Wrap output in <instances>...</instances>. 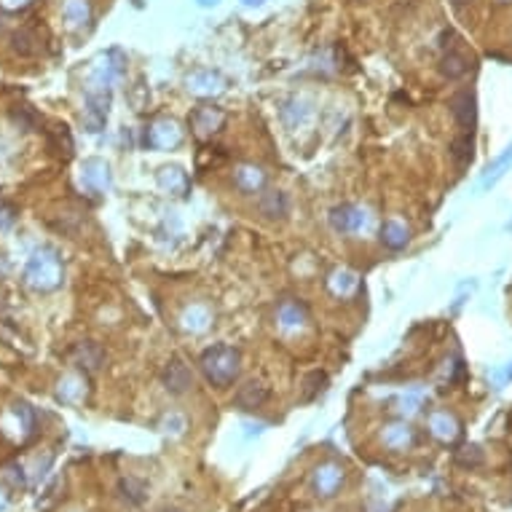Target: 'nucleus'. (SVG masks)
Returning a JSON list of instances; mask_svg holds the SVG:
<instances>
[{
  "label": "nucleus",
  "instance_id": "obj_1",
  "mask_svg": "<svg viewBox=\"0 0 512 512\" xmlns=\"http://www.w3.org/2000/svg\"><path fill=\"white\" fill-rule=\"evenodd\" d=\"M239 370H241L239 349L228 346V344H215V346H210L201 354V373L217 389L231 386L239 378Z\"/></svg>",
  "mask_w": 512,
  "mask_h": 512
},
{
  "label": "nucleus",
  "instance_id": "obj_2",
  "mask_svg": "<svg viewBox=\"0 0 512 512\" xmlns=\"http://www.w3.org/2000/svg\"><path fill=\"white\" fill-rule=\"evenodd\" d=\"M25 282L38 292H51L62 285V260L54 250L41 247L35 250L25 269Z\"/></svg>",
  "mask_w": 512,
  "mask_h": 512
},
{
  "label": "nucleus",
  "instance_id": "obj_3",
  "mask_svg": "<svg viewBox=\"0 0 512 512\" xmlns=\"http://www.w3.org/2000/svg\"><path fill=\"white\" fill-rule=\"evenodd\" d=\"M161 384L169 394H185L194 386V373L182 357H172L161 370Z\"/></svg>",
  "mask_w": 512,
  "mask_h": 512
},
{
  "label": "nucleus",
  "instance_id": "obj_4",
  "mask_svg": "<svg viewBox=\"0 0 512 512\" xmlns=\"http://www.w3.org/2000/svg\"><path fill=\"white\" fill-rule=\"evenodd\" d=\"M188 121H191V129H194L198 137H212L226 126V113L215 105H201L191 113V119Z\"/></svg>",
  "mask_w": 512,
  "mask_h": 512
},
{
  "label": "nucleus",
  "instance_id": "obj_5",
  "mask_svg": "<svg viewBox=\"0 0 512 512\" xmlns=\"http://www.w3.org/2000/svg\"><path fill=\"white\" fill-rule=\"evenodd\" d=\"M180 142H182V132L177 129V123L172 119L156 121L151 129L145 132V145H148V148L164 151V148H175V145H180Z\"/></svg>",
  "mask_w": 512,
  "mask_h": 512
},
{
  "label": "nucleus",
  "instance_id": "obj_6",
  "mask_svg": "<svg viewBox=\"0 0 512 512\" xmlns=\"http://www.w3.org/2000/svg\"><path fill=\"white\" fill-rule=\"evenodd\" d=\"M107 105H110V86L89 89V94H86V126H89V132H100V126L107 119Z\"/></svg>",
  "mask_w": 512,
  "mask_h": 512
},
{
  "label": "nucleus",
  "instance_id": "obj_7",
  "mask_svg": "<svg viewBox=\"0 0 512 512\" xmlns=\"http://www.w3.org/2000/svg\"><path fill=\"white\" fill-rule=\"evenodd\" d=\"M330 226L338 234H354L365 226V212L354 204H341V207L330 210Z\"/></svg>",
  "mask_w": 512,
  "mask_h": 512
},
{
  "label": "nucleus",
  "instance_id": "obj_8",
  "mask_svg": "<svg viewBox=\"0 0 512 512\" xmlns=\"http://www.w3.org/2000/svg\"><path fill=\"white\" fill-rule=\"evenodd\" d=\"M451 110L453 119L459 121V126L464 132H472L475 129V121H478V102H475V94L472 91H459L451 100Z\"/></svg>",
  "mask_w": 512,
  "mask_h": 512
},
{
  "label": "nucleus",
  "instance_id": "obj_9",
  "mask_svg": "<svg viewBox=\"0 0 512 512\" xmlns=\"http://www.w3.org/2000/svg\"><path fill=\"white\" fill-rule=\"evenodd\" d=\"M269 397H271L269 386H263L260 381H247L244 386H239L234 403H236L239 410H257V407H263L269 403Z\"/></svg>",
  "mask_w": 512,
  "mask_h": 512
},
{
  "label": "nucleus",
  "instance_id": "obj_10",
  "mask_svg": "<svg viewBox=\"0 0 512 512\" xmlns=\"http://www.w3.org/2000/svg\"><path fill=\"white\" fill-rule=\"evenodd\" d=\"M276 319H279V325L285 330H298V328H303L309 322V309L301 301H295V298H287V301L279 303Z\"/></svg>",
  "mask_w": 512,
  "mask_h": 512
},
{
  "label": "nucleus",
  "instance_id": "obj_11",
  "mask_svg": "<svg viewBox=\"0 0 512 512\" xmlns=\"http://www.w3.org/2000/svg\"><path fill=\"white\" fill-rule=\"evenodd\" d=\"M257 210L263 212L266 217H271V220H282L287 212H290V201H287V194L285 191H274V188H263V194L257 198Z\"/></svg>",
  "mask_w": 512,
  "mask_h": 512
},
{
  "label": "nucleus",
  "instance_id": "obj_12",
  "mask_svg": "<svg viewBox=\"0 0 512 512\" xmlns=\"http://www.w3.org/2000/svg\"><path fill=\"white\" fill-rule=\"evenodd\" d=\"M472 70V60H469L464 51L459 48H448L440 60V73L448 78V81H456V78H464Z\"/></svg>",
  "mask_w": 512,
  "mask_h": 512
},
{
  "label": "nucleus",
  "instance_id": "obj_13",
  "mask_svg": "<svg viewBox=\"0 0 512 512\" xmlns=\"http://www.w3.org/2000/svg\"><path fill=\"white\" fill-rule=\"evenodd\" d=\"M234 182H236V188L244 191V194H257V191L266 188V172L255 164H241L234 172Z\"/></svg>",
  "mask_w": 512,
  "mask_h": 512
},
{
  "label": "nucleus",
  "instance_id": "obj_14",
  "mask_svg": "<svg viewBox=\"0 0 512 512\" xmlns=\"http://www.w3.org/2000/svg\"><path fill=\"white\" fill-rule=\"evenodd\" d=\"M429 429H432V435H435L437 440H443V443H451L453 437L462 432L459 422L453 419L451 413H445V410H437V413L429 416Z\"/></svg>",
  "mask_w": 512,
  "mask_h": 512
},
{
  "label": "nucleus",
  "instance_id": "obj_15",
  "mask_svg": "<svg viewBox=\"0 0 512 512\" xmlns=\"http://www.w3.org/2000/svg\"><path fill=\"white\" fill-rule=\"evenodd\" d=\"M83 182L89 185L91 191H105L107 185H110V169H107L105 161L89 159L83 164Z\"/></svg>",
  "mask_w": 512,
  "mask_h": 512
},
{
  "label": "nucleus",
  "instance_id": "obj_16",
  "mask_svg": "<svg viewBox=\"0 0 512 512\" xmlns=\"http://www.w3.org/2000/svg\"><path fill=\"white\" fill-rule=\"evenodd\" d=\"M73 357H76L78 368L97 370V368L105 362V351H102V346H100V344H94V341H83V344H78V346H76Z\"/></svg>",
  "mask_w": 512,
  "mask_h": 512
},
{
  "label": "nucleus",
  "instance_id": "obj_17",
  "mask_svg": "<svg viewBox=\"0 0 512 512\" xmlns=\"http://www.w3.org/2000/svg\"><path fill=\"white\" fill-rule=\"evenodd\" d=\"M344 483V472L338 467H332V464H325V467L316 469V494L319 497H332L335 494V488Z\"/></svg>",
  "mask_w": 512,
  "mask_h": 512
},
{
  "label": "nucleus",
  "instance_id": "obj_18",
  "mask_svg": "<svg viewBox=\"0 0 512 512\" xmlns=\"http://www.w3.org/2000/svg\"><path fill=\"white\" fill-rule=\"evenodd\" d=\"M407 241H410V234H407V228L403 223H397V220H386L384 226H381V244L384 247H389V250H403L407 247Z\"/></svg>",
  "mask_w": 512,
  "mask_h": 512
},
{
  "label": "nucleus",
  "instance_id": "obj_19",
  "mask_svg": "<svg viewBox=\"0 0 512 512\" xmlns=\"http://www.w3.org/2000/svg\"><path fill=\"white\" fill-rule=\"evenodd\" d=\"M330 292L332 295H341V298H349V295H354L357 292V287H360V279H357V274L349 271V269H341V271H335L330 276Z\"/></svg>",
  "mask_w": 512,
  "mask_h": 512
},
{
  "label": "nucleus",
  "instance_id": "obj_20",
  "mask_svg": "<svg viewBox=\"0 0 512 512\" xmlns=\"http://www.w3.org/2000/svg\"><path fill=\"white\" fill-rule=\"evenodd\" d=\"M159 185L166 188L169 194H182L188 188V177H185V172L180 166H164L159 172Z\"/></svg>",
  "mask_w": 512,
  "mask_h": 512
},
{
  "label": "nucleus",
  "instance_id": "obj_21",
  "mask_svg": "<svg viewBox=\"0 0 512 512\" xmlns=\"http://www.w3.org/2000/svg\"><path fill=\"white\" fill-rule=\"evenodd\" d=\"M207 325H210V311L204 309V306H194V309H188L185 314H182V328L191 332H201L207 330Z\"/></svg>",
  "mask_w": 512,
  "mask_h": 512
},
{
  "label": "nucleus",
  "instance_id": "obj_22",
  "mask_svg": "<svg viewBox=\"0 0 512 512\" xmlns=\"http://www.w3.org/2000/svg\"><path fill=\"white\" fill-rule=\"evenodd\" d=\"M11 48L22 57H32V54H38V38L30 30H16L11 35Z\"/></svg>",
  "mask_w": 512,
  "mask_h": 512
},
{
  "label": "nucleus",
  "instance_id": "obj_23",
  "mask_svg": "<svg viewBox=\"0 0 512 512\" xmlns=\"http://www.w3.org/2000/svg\"><path fill=\"white\" fill-rule=\"evenodd\" d=\"M451 156L459 166H467L469 161H472V137H469V132H464L462 137H456V140H453Z\"/></svg>",
  "mask_w": 512,
  "mask_h": 512
},
{
  "label": "nucleus",
  "instance_id": "obj_24",
  "mask_svg": "<svg viewBox=\"0 0 512 512\" xmlns=\"http://www.w3.org/2000/svg\"><path fill=\"white\" fill-rule=\"evenodd\" d=\"M121 497L126 499L129 504H142L145 501V483L137 480V478H126V480H121Z\"/></svg>",
  "mask_w": 512,
  "mask_h": 512
},
{
  "label": "nucleus",
  "instance_id": "obj_25",
  "mask_svg": "<svg viewBox=\"0 0 512 512\" xmlns=\"http://www.w3.org/2000/svg\"><path fill=\"white\" fill-rule=\"evenodd\" d=\"M325 386H328V373H322V370H314V373H309L306 381H303V403H309V400H314L319 392H325Z\"/></svg>",
  "mask_w": 512,
  "mask_h": 512
},
{
  "label": "nucleus",
  "instance_id": "obj_26",
  "mask_svg": "<svg viewBox=\"0 0 512 512\" xmlns=\"http://www.w3.org/2000/svg\"><path fill=\"white\" fill-rule=\"evenodd\" d=\"M456 462L462 467H480L483 464V451L478 445H464L462 451H456Z\"/></svg>",
  "mask_w": 512,
  "mask_h": 512
},
{
  "label": "nucleus",
  "instance_id": "obj_27",
  "mask_svg": "<svg viewBox=\"0 0 512 512\" xmlns=\"http://www.w3.org/2000/svg\"><path fill=\"white\" fill-rule=\"evenodd\" d=\"M65 14H67V19H70L73 25H81V22H86V16H89V6H86L83 0H70V3L65 6Z\"/></svg>",
  "mask_w": 512,
  "mask_h": 512
},
{
  "label": "nucleus",
  "instance_id": "obj_28",
  "mask_svg": "<svg viewBox=\"0 0 512 512\" xmlns=\"http://www.w3.org/2000/svg\"><path fill=\"white\" fill-rule=\"evenodd\" d=\"M16 223V210L11 204H0V231H8Z\"/></svg>",
  "mask_w": 512,
  "mask_h": 512
},
{
  "label": "nucleus",
  "instance_id": "obj_29",
  "mask_svg": "<svg viewBox=\"0 0 512 512\" xmlns=\"http://www.w3.org/2000/svg\"><path fill=\"white\" fill-rule=\"evenodd\" d=\"M14 119L25 126V129H32L35 123H38V119H35V113H32L30 107H19V113H14Z\"/></svg>",
  "mask_w": 512,
  "mask_h": 512
},
{
  "label": "nucleus",
  "instance_id": "obj_30",
  "mask_svg": "<svg viewBox=\"0 0 512 512\" xmlns=\"http://www.w3.org/2000/svg\"><path fill=\"white\" fill-rule=\"evenodd\" d=\"M469 3H472V0H451V6H456V8H464Z\"/></svg>",
  "mask_w": 512,
  "mask_h": 512
},
{
  "label": "nucleus",
  "instance_id": "obj_31",
  "mask_svg": "<svg viewBox=\"0 0 512 512\" xmlns=\"http://www.w3.org/2000/svg\"><path fill=\"white\" fill-rule=\"evenodd\" d=\"M217 0H198V6H215Z\"/></svg>",
  "mask_w": 512,
  "mask_h": 512
},
{
  "label": "nucleus",
  "instance_id": "obj_32",
  "mask_svg": "<svg viewBox=\"0 0 512 512\" xmlns=\"http://www.w3.org/2000/svg\"><path fill=\"white\" fill-rule=\"evenodd\" d=\"M244 3H247V6H260L263 0H244Z\"/></svg>",
  "mask_w": 512,
  "mask_h": 512
},
{
  "label": "nucleus",
  "instance_id": "obj_33",
  "mask_svg": "<svg viewBox=\"0 0 512 512\" xmlns=\"http://www.w3.org/2000/svg\"><path fill=\"white\" fill-rule=\"evenodd\" d=\"M161 512H182V510H161Z\"/></svg>",
  "mask_w": 512,
  "mask_h": 512
}]
</instances>
